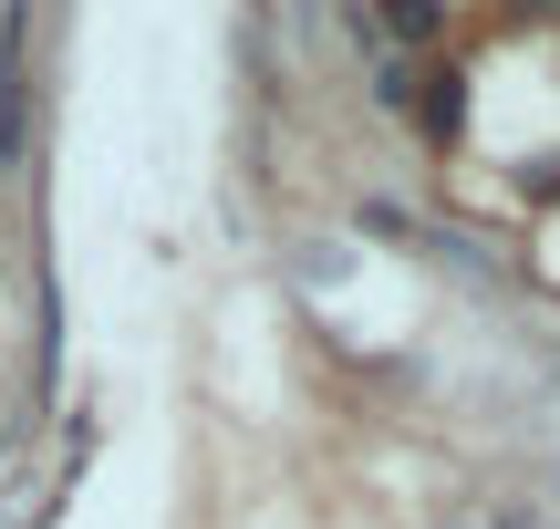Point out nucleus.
<instances>
[{
    "mask_svg": "<svg viewBox=\"0 0 560 529\" xmlns=\"http://www.w3.org/2000/svg\"><path fill=\"white\" fill-rule=\"evenodd\" d=\"M384 32L416 52V42H436V32H446V0H384Z\"/></svg>",
    "mask_w": 560,
    "mask_h": 529,
    "instance_id": "obj_3",
    "label": "nucleus"
},
{
    "mask_svg": "<svg viewBox=\"0 0 560 529\" xmlns=\"http://www.w3.org/2000/svg\"><path fill=\"white\" fill-rule=\"evenodd\" d=\"M416 115H425V145H457L467 136V73H457V62H436V73L416 83Z\"/></svg>",
    "mask_w": 560,
    "mask_h": 529,
    "instance_id": "obj_2",
    "label": "nucleus"
},
{
    "mask_svg": "<svg viewBox=\"0 0 560 529\" xmlns=\"http://www.w3.org/2000/svg\"><path fill=\"white\" fill-rule=\"evenodd\" d=\"M509 11H529V21H540V11H560V0H509Z\"/></svg>",
    "mask_w": 560,
    "mask_h": 529,
    "instance_id": "obj_4",
    "label": "nucleus"
},
{
    "mask_svg": "<svg viewBox=\"0 0 560 529\" xmlns=\"http://www.w3.org/2000/svg\"><path fill=\"white\" fill-rule=\"evenodd\" d=\"M32 145V83H21V11L11 32H0V156H21Z\"/></svg>",
    "mask_w": 560,
    "mask_h": 529,
    "instance_id": "obj_1",
    "label": "nucleus"
},
{
    "mask_svg": "<svg viewBox=\"0 0 560 529\" xmlns=\"http://www.w3.org/2000/svg\"><path fill=\"white\" fill-rule=\"evenodd\" d=\"M509 529H520V519H509Z\"/></svg>",
    "mask_w": 560,
    "mask_h": 529,
    "instance_id": "obj_5",
    "label": "nucleus"
}]
</instances>
